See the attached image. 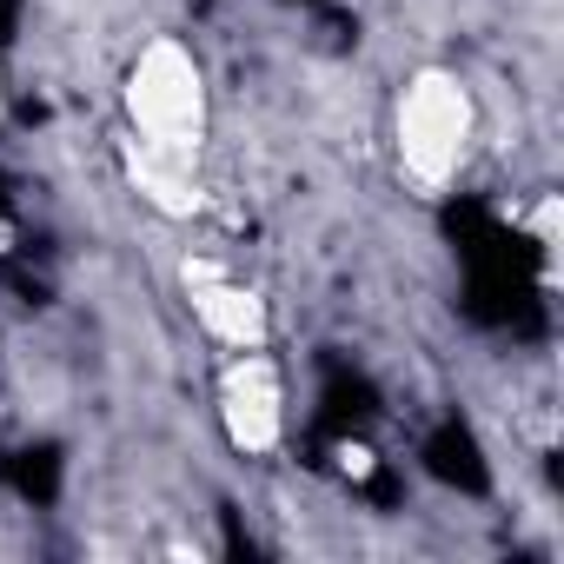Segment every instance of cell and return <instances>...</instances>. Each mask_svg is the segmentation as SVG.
Returning <instances> with one entry per match:
<instances>
[{"mask_svg":"<svg viewBox=\"0 0 564 564\" xmlns=\"http://www.w3.org/2000/svg\"><path fill=\"white\" fill-rule=\"evenodd\" d=\"M120 173H127V193L147 213H160L166 226H186V219L206 213V153L120 140Z\"/></svg>","mask_w":564,"mask_h":564,"instance_id":"cell-5","label":"cell"},{"mask_svg":"<svg viewBox=\"0 0 564 564\" xmlns=\"http://www.w3.org/2000/svg\"><path fill=\"white\" fill-rule=\"evenodd\" d=\"M213 419L219 438L239 458H272L286 445V366L272 359V346L226 352L213 372Z\"/></svg>","mask_w":564,"mask_h":564,"instance_id":"cell-3","label":"cell"},{"mask_svg":"<svg viewBox=\"0 0 564 564\" xmlns=\"http://www.w3.org/2000/svg\"><path fill=\"white\" fill-rule=\"evenodd\" d=\"M180 300H186V319L199 326L206 346L219 352H252V346H272V306L252 279H239L219 252H186L180 259Z\"/></svg>","mask_w":564,"mask_h":564,"instance_id":"cell-4","label":"cell"},{"mask_svg":"<svg viewBox=\"0 0 564 564\" xmlns=\"http://www.w3.org/2000/svg\"><path fill=\"white\" fill-rule=\"evenodd\" d=\"M120 140L206 153L213 87H206V61L180 34H153V41L133 47L127 74H120Z\"/></svg>","mask_w":564,"mask_h":564,"instance_id":"cell-2","label":"cell"},{"mask_svg":"<svg viewBox=\"0 0 564 564\" xmlns=\"http://www.w3.org/2000/svg\"><path fill=\"white\" fill-rule=\"evenodd\" d=\"M518 226H524V239L538 246V259H544V272L557 265V246H564V199L557 193H538L524 213H518Z\"/></svg>","mask_w":564,"mask_h":564,"instance_id":"cell-6","label":"cell"},{"mask_svg":"<svg viewBox=\"0 0 564 564\" xmlns=\"http://www.w3.org/2000/svg\"><path fill=\"white\" fill-rule=\"evenodd\" d=\"M0 127H8V61H0Z\"/></svg>","mask_w":564,"mask_h":564,"instance_id":"cell-8","label":"cell"},{"mask_svg":"<svg viewBox=\"0 0 564 564\" xmlns=\"http://www.w3.org/2000/svg\"><path fill=\"white\" fill-rule=\"evenodd\" d=\"M392 173L412 199H445L478 153V94L458 67L425 61L392 94Z\"/></svg>","mask_w":564,"mask_h":564,"instance_id":"cell-1","label":"cell"},{"mask_svg":"<svg viewBox=\"0 0 564 564\" xmlns=\"http://www.w3.org/2000/svg\"><path fill=\"white\" fill-rule=\"evenodd\" d=\"M333 471H339L346 485H366V478L379 471V458H372V445H359V438H352V445H339V452H333Z\"/></svg>","mask_w":564,"mask_h":564,"instance_id":"cell-7","label":"cell"}]
</instances>
